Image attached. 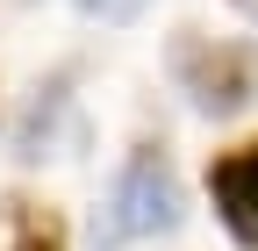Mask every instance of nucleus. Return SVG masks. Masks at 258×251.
<instances>
[{"label":"nucleus","mask_w":258,"mask_h":251,"mask_svg":"<svg viewBox=\"0 0 258 251\" xmlns=\"http://www.w3.org/2000/svg\"><path fill=\"white\" fill-rule=\"evenodd\" d=\"M179 223V179L165 165V151H137L129 172L108 186V201L93 208V244L122 251V244H144V237H165Z\"/></svg>","instance_id":"nucleus-1"},{"label":"nucleus","mask_w":258,"mask_h":251,"mask_svg":"<svg viewBox=\"0 0 258 251\" xmlns=\"http://www.w3.org/2000/svg\"><path fill=\"white\" fill-rule=\"evenodd\" d=\"M172 72L186 86V101L201 108V115H244L258 101V65H251V50L244 43H215V36H186L172 50Z\"/></svg>","instance_id":"nucleus-2"},{"label":"nucleus","mask_w":258,"mask_h":251,"mask_svg":"<svg viewBox=\"0 0 258 251\" xmlns=\"http://www.w3.org/2000/svg\"><path fill=\"white\" fill-rule=\"evenodd\" d=\"M208 194H215V215L237 244H258V144H237L208 165Z\"/></svg>","instance_id":"nucleus-3"},{"label":"nucleus","mask_w":258,"mask_h":251,"mask_svg":"<svg viewBox=\"0 0 258 251\" xmlns=\"http://www.w3.org/2000/svg\"><path fill=\"white\" fill-rule=\"evenodd\" d=\"M151 8V0H79V15H93V22H137Z\"/></svg>","instance_id":"nucleus-4"},{"label":"nucleus","mask_w":258,"mask_h":251,"mask_svg":"<svg viewBox=\"0 0 258 251\" xmlns=\"http://www.w3.org/2000/svg\"><path fill=\"white\" fill-rule=\"evenodd\" d=\"M15 251H57V244H50V237H22Z\"/></svg>","instance_id":"nucleus-5"},{"label":"nucleus","mask_w":258,"mask_h":251,"mask_svg":"<svg viewBox=\"0 0 258 251\" xmlns=\"http://www.w3.org/2000/svg\"><path fill=\"white\" fill-rule=\"evenodd\" d=\"M237 8H244V15H251V22H258V0H237Z\"/></svg>","instance_id":"nucleus-6"}]
</instances>
